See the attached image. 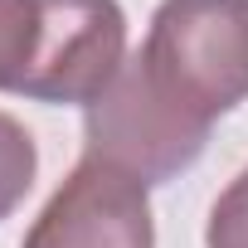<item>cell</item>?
I'll list each match as a JSON object with an SVG mask.
<instances>
[{
	"label": "cell",
	"instance_id": "cell-6",
	"mask_svg": "<svg viewBox=\"0 0 248 248\" xmlns=\"http://www.w3.org/2000/svg\"><path fill=\"white\" fill-rule=\"evenodd\" d=\"M39 44V0H0V88L15 93Z\"/></svg>",
	"mask_w": 248,
	"mask_h": 248
},
{
	"label": "cell",
	"instance_id": "cell-5",
	"mask_svg": "<svg viewBox=\"0 0 248 248\" xmlns=\"http://www.w3.org/2000/svg\"><path fill=\"white\" fill-rule=\"evenodd\" d=\"M34 175H39L34 137L25 132V122H15L10 112H0V224L25 204V195L34 190Z\"/></svg>",
	"mask_w": 248,
	"mask_h": 248
},
{
	"label": "cell",
	"instance_id": "cell-1",
	"mask_svg": "<svg viewBox=\"0 0 248 248\" xmlns=\"http://www.w3.org/2000/svg\"><path fill=\"white\" fill-rule=\"evenodd\" d=\"M137 59L175 107L214 127L248 102V0H161Z\"/></svg>",
	"mask_w": 248,
	"mask_h": 248
},
{
	"label": "cell",
	"instance_id": "cell-3",
	"mask_svg": "<svg viewBox=\"0 0 248 248\" xmlns=\"http://www.w3.org/2000/svg\"><path fill=\"white\" fill-rule=\"evenodd\" d=\"M127 63V15L117 0H39V44L20 78L30 102H97Z\"/></svg>",
	"mask_w": 248,
	"mask_h": 248
},
{
	"label": "cell",
	"instance_id": "cell-7",
	"mask_svg": "<svg viewBox=\"0 0 248 248\" xmlns=\"http://www.w3.org/2000/svg\"><path fill=\"white\" fill-rule=\"evenodd\" d=\"M204 248H248V166L214 200L204 224Z\"/></svg>",
	"mask_w": 248,
	"mask_h": 248
},
{
	"label": "cell",
	"instance_id": "cell-2",
	"mask_svg": "<svg viewBox=\"0 0 248 248\" xmlns=\"http://www.w3.org/2000/svg\"><path fill=\"white\" fill-rule=\"evenodd\" d=\"M83 141H88V156L137 175L141 185H166L204 156L209 122L175 107L132 54L122 73L107 83V93L88 102Z\"/></svg>",
	"mask_w": 248,
	"mask_h": 248
},
{
	"label": "cell",
	"instance_id": "cell-4",
	"mask_svg": "<svg viewBox=\"0 0 248 248\" xmlns=\"http://www.w3.org/2000/svg\"><path fill=\"white\" fill-rule=\"evenodd\" d=\"M151 185L83 156L49 195L20 248H156Z\"/></svg>",
	"mask_w": 248,
	"mask_h": 248
}]
</instances>
